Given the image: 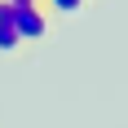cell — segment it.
<instances>
[{
    "instance_id": "cell-3",
    "label": "cell",
    "mask_w": 128,
    "mask_h": 128,
    "mask_svg": "<svg viewBox=\"0 0 128 128\" xmlns=\"http://www.w3.org/2000/svg\"><path fill=\"white\" fill-rule=\"evenodd\" d=\"M44 9L58 18V13H80L84 9V0H44Z\"/></svg>"
},
{
    "instance_id": "cell-4",
    "label": "cell",
    "mask_w": 128,
    "mask_h": 128,
    "mask_svg": "<svg viewBox=\"0 0 128 128\" xmlns=\"http://www.w3.org/2000/svg\"><path fill=\"white\" fill-rule=\"evenodd\" d=\"M9 9H26V4H36V0H4Z\"/></svg>"
},
{
    "instance_id": "cell-2",
    "label": "cell",
    "mask_w": 128,
    "mask_h": 128,
    "mask_svg": "<svg viewBox=\"0 0 128 128\" xmlns=\"http://www.w3.org/2000/svg\"><path fill=\"white\" fill-rule=\"evenodd\" d=\"M22 53V40H18V31H13L9 22V9L0 13V58H18Z\"/></svg>"
},
{
    "instance_id": "cell-1",
    "label": "cell",
    "mask_w": 128,
    "mask_h": 128,
    "mask_svg": "<svg viewBox=\"0 0 128 128\" xmlns=\"http://www.w3.org/2000/svg\"><path fill=\"white\" fill-rule=\"evenodd\" d=\"M9 22H13V31H18V40H22V49L26 44H49V36H53V13L44 9V4L9 9Z\"/></svg>"
},
{
    "instance_id": "cell-5",
    "label": "cell",
    "mask_w": 128,
    "mask_h": 128,
    "mask_svg": "<svg viewBox=\"0 0 128 128\" xmlns=\"http://www.w3.org/2000/svg\"><path fill=\"white\" fill-rule=\"evenodd\" d=\"M4 9H9V4H4V0H0V13H4Z\"/></svg>"
},
{
    "instance_id": "cell-6",
    "label": "cell",
    "mask_w": 128,
    "mask_h": 128,
    "mask_svg": "<svg viewBox=\"0 0 128 128\" xmlns=\"http://www.w3.org/2000/svg\"><path fill=\"white\" fill-rule=\"evenodd\" d=\"M36 4H44V0H36Z\"/></svg>"
}]
</instances>
